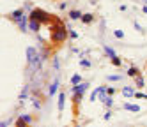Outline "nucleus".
<instances>
[{
  "label": "nucleus",
  "instance_id": "obj_9",
  "mask_svg": "<svg viewBox=\"0 0 147 127\" xmlns=\"http://www.w3.org/2000/svg\"><path fill=\"white\" fill-rule=\"evenodd\" d=\"M66 108V94L64 92H59V111L62 113Z\"/></svg>",
  "mask_w": 147,
  "mask_h": 127
},
{
  "label": "nucleus",
  "instance_id": "obj_23",
  "mask_svg": "<svg viewBox=\"0 0 147 127\" xmlns=\"http://www.w3.org/2000/svg\"><path fill=\"white\" fill-rule=\"evenodd\" d=\"M80 66L85 67V69H89V67H90V62H89L87 58H82V60H80Z\"/></svg>",
  "mask_w": 147,
  "mask_h": 127
},
{
  "label": "nucleus",
  "instance_id": "obj_13",
  "mask_svg": "<svg viewBox=\"0 0 147 127\" xmlns=\"http://www.w3.org/2000/svg\"><path fill=\"white\" fill-rule=\"evenodd\" d=\"M122 95H124V97H133L135 92H133L131 87H124V88H122Z\"/></svg>",
  "mask_w": 147,
  "mask_h": 127
},
{
  "label": "nucleus",
  "instance_id": "obj_17",
  "mask_svg": "<svg viewBox=\"0 0 147 127\" xmlns=\"http://www.w3.org/2000/svg\"><path fill=\"white\" fill-rule=\"evenodd\" d=\"M82 83V76L80 74H73V78H71V85H78Z\"/></svg>",
  "mask_w": 147,
  "mask_h": 127
},
{
  "label": "nucleus",
  "instance_id": "obj_16",
  "mask_svg": "<svg viewBox=\"0 0 147 127\" xmlns=\"http://www.w3.org/2000/svg\"><path fill=\"white\" fill-rule=\"evenodd\" d=\"M110 60H112V66H115V67H119V66H122V60H121V58H119L117 55H115V57H112Z\"/></svg>",
  "mask_w": 147,
  "mask_h": 127
},
{
  "label": "nucleus",
  "instance_id": "obj_33",
  "mask_svg": "<svg viewBox=\"0 0 147 127\" xmlns=\"http://www.w3.org/2000/svg\"><path fill=\"white\" fill-rule=\"evenodd\" d=\"M59 9H62V11H66V9H67V4H66V2H62V4L59 5Z\"/></svg>",
  "mask_w": 147,
  "mask_h": 127
},
{
  "label": "nucleus",
  "instance_id": "obj_8",
  "mask_svg": "<svg viewBox=\"0 0 147 127\" xmlns=\"http://www.w3.org/2000/svg\"><path fill=\"white\" fill-rule=\"evenodd\" d=\"M39 28H41V23L36 19H30L28 21V30L30 32H34V34H39Z\"/></svg>",
  "mask_w": 147,
  "mask_h": 127
},
{
  "label": "nucleus",
  "instance_id": "obj_15",
  "mask_svg": "<svg viewBox=\"0 0 147 127\" xmlns=\"http://www.w3.org/2000/svg\"><path fill=\"white\" fill-rule=\"evenodd\" d=\"M128 76H129V78H136V76H138V69H136L135 66L129 67V69H128Z\"/></svg>",
  "mask_w": 147,
  "mask_h": 127
},
{
  "label": "nucleus",
  "instance_id": "obj_22",
  "mask_svg": "<svg viewBox=\"0 0 147 127\" xmlns=\"http://www.w3.org/2000/svg\"><path fill=\"white\" fill-rule=\"evenodd\" d=\"M112 106H113V101H112V95H108V97H107V101H105V108H112Z\"/></svg>",
  "mask_w": 147,
  "mask_h": 127
},
{
  "label": "nucleus",
  "instance_id": "obj_4",
  "mask_svg": "<svg viewBox=\"0 0 147 127\" xmlns=\"http://www.w3.org/2000/svg\"><path fill=\"white\" fill-rule=\"evenodd\" d=\"M87 88H89V83L83 81V83H78V85H73V87H71V94H75V92H78V94H85Z\"/></svg>",
  "mask_w": 147,
  "mask_h": 127
},
{
  "label": "nucleus",
  "instance_id": "obj_10",
  "mask_svg": "<svg viewBox=\"0 0 147 127\" xmlns=\"http://www.w3.org/2000/svg\"><path fill=\"white\" fill-rule=\"evenodd\" d=\"M122 108H124L126 111H131V113H138V111H140V106H136V104H129V102H124Z\"/></svg>",
  "mask_w": 147,
  "mask_h": 127
},
{
  "label": "nucleus",
  "instance_id": "obj_35",
  "mask_svg": "<svg viewBox=\"0 0 147 127\" xmlns=\"http://www.w3.org/2000/svg\"><path fill=\"white\" fill-rule=\"evenodd\" d=\"M142 2H144V4H147V0H142Z\"/></svg>",
  "mask_w": 147,
  "mask_h": 127
},
{
  "label": "nucleus",
  "instance_id": "obj_31",
  "mask_svg": "<svg viewBox=\"0 0 147 127\" xmlns=\"http://www.w3.org/2000/svg\"><path fill=\"white\" fill-rule=\"evenodd\" d=\"M107 92H108V95H113L115 94V88L113 87H107Z\"/></svg>",
  "mask_w": 147,
  "mask_h": 127
},
{
  "label": "nucleus",
  "instance_id": "obj_21",
  "mask_svg": "<svg viewBox=\"0 0 147 127\" xmlns=\"http://www.w3.org/2000/svg\"><path fill=\"white\" fill-rule=\"evenodd\" d=\"M135 83H136V87H138V88H142L144 85H145V80L140 78V76H136V78H135Z\"/></svg>",
  "mask_w": 147,
  "mask_h": 127
},
{
  "label": "nucleus",
  "instance_id": "obj_25",
  "mask_svg": "<svg viewBox=\"0 0 147 127\" xmlns=\"http://www.w3.org/2000/svg\"><path fill=\"white\" fill-rule=\"evenodd\" d=\"M98 95H99V90H98V88H96V90H94V92H92V94H90V101H92V102H94V101H96V99H98Z\"/></svg>",
  "mask_w": 147,
  "mask_h": 127
},
{
  "label": "nucleus",
  "instance_id": "obj_26",
  "mask_svg": "<svg viewBox=\"0 0 147 127\" xmlns=\"http://www.w3.org/2000/svg\"><path fill=\"white\" fill-rule=\"evenodd\" d=\"M133 27H135V30H138V32H144V27L138 23V21H133Z\"/></svg>",
  "mask_w": 147,
  "mask_h": 127
},
{
  "label": "nucleus",
  "instance_id": "obj_5",
  "mask_svg": "<svg viewBox=\"0 0 147 127\" xmlns=\"http://www.w3.org/2000/svg\"><path fill=\"white\" fill-rule=\"evenodd\" d=\"M32 120H34L32 115H22V116L18 118L16 125H18V127H22V125H30V124H32Z\"/></svg>",
  "mask_w": 147,
  "mask_h": 127
},
{
  "label": "nucleus",
  "instance_id": "obj_27",
  "mask_svg": "<svg viewBox=\"0 0 147 127\" xmlns=\"http://www.w3.org/2000/svg\"><path fill=\"white\" fill-rule=\"evenodd\" d=\"M113 35L117 37V39H122V37H124V32H122V30H115V32H113Z\"/></svg>",
  "mask_w": 147,
  "mask_h": 127
},
{
  "label": "nucleus",
  "instance_id": "obj_2",
  "mask_svg": "<svg viewBox=\"0 0 147 127\" xmlns=\"http://www.w3.org/2000/svg\"><path fill=\"white\" fill-rule=\"evenodd\" d=\"M28 18L39 21V23H51V21L55 19V16H51L50 13H46V11H43V9H34L32 13L28 14Z\"/></svg>",
  "mask_w": 147,
  "mask_h": 127
},
{
  "label": "nucleus",
  "instance_id": "obj_11",
  "mask_svg": "<svg viewBox=\"0 0 147 127\" xmlns=\"http://www.w3.org/2000/svg\"><path fill=\"white\" fill-rule=\"evenodd\" d=\"M92 21H94V14H92V13H85V14H82V23L90 25Z\"/></svg>",
  "mask_w": 147,
  "mask_h": 127
},
{
  "label": "nucleus",
  "instance_id": "obj_34",
  "mask_svg": "<svg viewBox=\"0 0 147 127\" xmlns=\"http://www.w3.org/2000/svg\"><path fill=\"white\" fill-rule=\"evenodd\" d=\"M142 11H144V13H145V14H147V4H145V5H144V7H142Z\"/></svg>",
  "mask_w": 147,
  "mask_h": 127
},
{
  "label": "nucleus",
  "instance_id": "obj_18",
  "mask_svg": "<svg viewBox=\"0 0 147 127\" xmlns=\"http://www.w3.org/2000/svg\"><path fill=\"white\" fill-rule=\"evenodd\" d=\"M28 90H30V87H25V88H23V92L20 94V101H25V99L28 97Z\"/></svg>",
  "mask_w": 147,
  "mask_h": 127
},
{
  "label": "nucleus",
  "instance_id": "obj_12",
  "mask_svg": "<svg viewBox=\"0 0 147 127\" xmlns=\"http://www.w3.org/2000/svg\"><path fill=\"white\" fill-rule=\"evenodd\" d=\"M82 99H83V94H78V92L73 94V104H75V106H78L82 102Z\"/></svg>",
  "mask_w": 147,
  "mask_h": 127
},
{
  "label": "nucleus",
  "instance_id": "obj_7",
  "mask_svg": "<svg viewBox=\"0 0 147 127\" xmlns=\"http://www.w3.org/2000/svg\"><path fill=\"white\" fill-rule=\"evenodd\" d=\"M59 85H60V80L55 78L53 83H51V85H50V88H48V95H50V97H53V95L59 92Z\"/></svg>",
  "mask_w": 147,
  "mask_h": 127
},
{
  "label": "nucleus",
  "instance_id": "obj_29",
  "mask_svg": "<svg viewBox=\"0 0 147 127\" xmlns=\"http://www.w3.org/2000/svg\"><path fill=\"white\" fill-rule=\"evenodd\" d=\"M59 67H60V66H59V57H53V69L59 71Z\"/></svg>",
  "mask_w": 147,
  "mask_h": 127
},
{
  "label": "nucleus",
  "instance_id": "obj_20",
  "mask_svg": "<svg viewBox=\"0 0 147 127\" xmlns=\"http://www.w3.org/2000/svg\"><path fill=\"white\" fill-rule=\"evenodd\" d=\"M107 80L108 81H119V80H122V76L121 74H110V76H107Z\"/></svg>",
  "mask_w": 147,
  "mask_h": 127
},
{
  "label": "nucleus",
  "instance_id": "obj_19",
  "mask_svg": "<svg viewBox=\"0 0 147 127\" xmlns=\"http://www.w3.org/2000/svg\"><path fill=\"white\" fill-rule=\"evenodd\" d=\"M105 53H107L110 58H112V57H115V49H113L112 46H105Z\"/></svg>",
  "mask_w": 147,
  "mask_h": 127
},
{
  "label": "nucleus",
  "instance_id": "obj_14",
  "mask_svg": "<svg viewBox=\"0 0 147 127\" xmlns=\"http://www.w3.org/2000/svg\"><path fill=\"white\" fill-rule=\"evenodd\" d=\"M69 18L71 19H82V13L80 11H69Z\"/></svg>",
  "mask_w": 147,
  "mask_h": 127
},
{
  "label": "nucleus",
  "instance_id": "obj_32",
  "mask_svg": "<svg viewBox=\"0 0 147 127\" xmlns=\"http://www.w3.org/2000/svg\"><path fill=\"white\" fill-rule=\"evenodd\" d=\"M112 118V111H107L105 113V120H110Z\"/></svg>",
  "mask_w": 147,
  "mask_h": 127
},
{
  "label": "nucleus",
  "instance_id": "obj_3",
  "mask_svg": "<svg viewBox=\"0 0 147 127\" xmlns=\"http://www.w3.org/2000/svg\"><path fill=\"white\" fill-rule=\"evenodd\" d=\"M28 21H30V18L27 14H23L22 18L16 19V27L20 28V32H23V34H25V32H28Z\"/></svg>",
  "mask_w": 147,
  "mask_h": 127
},
{
  "label": "nucleus",
  "instance_id": "obj_6",
  "mask_svg": "<svg viewBox=\"0 0 147 127\" xmlns=\"http://www.w3.org/2000/svg\"><path fill=\"white\" fill-rule=\"evenodd\" d=\"M23 14H25V7H20V9H16V11H13V13H11V14H7V18H9V19H11V21H13V23H16V19H18V18H22Z\"/></svg>",
  "mask_w": 147,
  "mask_h": 127
},
{
  "label": "nucleus",
  "instance_id": "obj_1",
  "mask_svg": "<svg viewBox=\"0 0 147 127\" xmlns=\"http://www.w3.org/2000/svg\"><path fill=\"white\" fill-rule=\"evenodd\" d=\"M67 30H69V28H66L62 21H57V23L51 27V32H50V41H51V44L60 46L62 42H66V39H67Z\"/></svg>",
  "mask_w": 147,
  "mask_h": 127
},
{
  "label": "nucleus",
  "instance_id": "obj_30",
  "mask_svg": "<svg viewBox=\"0 0 147 127\" xmlns=\"http://www.w3.org/2000/svg\"><path fill=\"white\" fill-rule=\"evenodd\" d=\"M76 37H78V34H76L75 30H71V28H69V39H76Z\"/></svg>",
  "mask_w": 147,
  "mask_h": 127
},
{
  "label": "nucleus",
  "instance_id": "obj_28",
  "mask_svg": "<svg viewBox=\"0 0 147 127\" xmlns=\"http://www.w3.org/2000/svg\"><path fill=\"white\" fill-rule=\"evenodd\" d=\"M32 102H34V108L36 110H41V101H37L36 97H32Z\"/></svg>",
  "mask_w": 147,
  "mask_h": 127
},
{
  "label": "nucleus",
  "instance_id": "obj_24",
  "mask_svg": "<svg viewBox=\"0 0 147 127\" xmlns=\"http://www.w3.org/2000/svg\"><path fill=\"white\" fill-rule=\"evenodd\" d=\"M133 97H136V99H147V94H142V92H135V95Z\"/></svg>",
  "mask_w": 147,
  "mask_h": 127
}]
</instances>
